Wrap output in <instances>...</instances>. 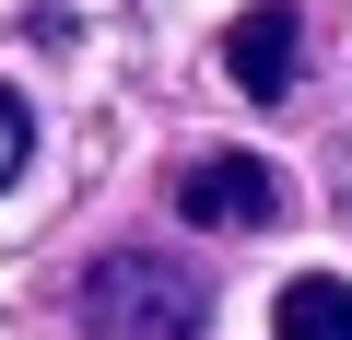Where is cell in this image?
<instances>
[{
  "label": "cell",
  "instance_id": "2",
  "mask_svg": "<svg viewBox=\"0 0 352 340\" xmlns=\"http://www.w3.org/2000/svg\"><path fill=\"white\" fill-rule=\"evenodd\" d=\"M176 212H188L200 235H258V223H282V177L247 141H200L188 164H176Z\"/></svg>",
  "mask_w": 352,
  "mask_h": 340
},
{
  "label": "cell",
  "instance_id": "1",
  "mask_svg": "<svg viewBox=\"0 0 352 340\" xmlns=\"http://www.w3.org/2000/svg\"><path fill=\"white\" fill-rule=\"evenodd\" d=\"M82 328L94 340H200L212 328V270L176 247H106L82 270Z\"/></svg>",
  "mask_w": 352,
  "mask_h": 340
},
{
  "label": "cell",
  "instance_id": "3",
  "mask_svg": "<svg viewBox=\"0 0 352 340\" xmlns=\"http://www.w3.org/2000/svg\"><path fill=\"white\" fill-rule=\"evenodd\" d=\"M223 82L247 106H282L305 82V12H294V0H247V12L223 24Z\"/></svg>",
  "mask_w": 352,
  "mask_h": 340
},
{
  "label": "cell",
  "instance_id": "4",
  "mask_svg": "<svg viewBox=\"0 0 352 340\" xmlns=\"http://www.w3.org/2000/svg\"><path fill=\"white\" fill-rule=\"evenodd\" d=\"M270 340H352V282L340 270H294L270 305Z\"/></svg>",
  "mask_w": 352,
  "mask_h": 340
},
{
  "label": "cell",
  "instance_id": "5",
  "mask_svg": "<svg viewBox=\"0 0 352 340\" xmlns=\"http://www.w3.org/2000/svg\"><path fill=\"white\" fill-rule=\"evenodd\" d=\"M24 164H36V117H24V94H12V82H0V188H12Z\"/></svg>",
  "mask_w": 352,
  "mask_h": 340
}]
</instances>
